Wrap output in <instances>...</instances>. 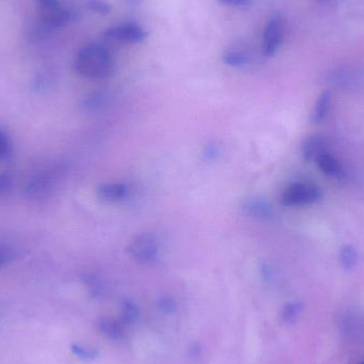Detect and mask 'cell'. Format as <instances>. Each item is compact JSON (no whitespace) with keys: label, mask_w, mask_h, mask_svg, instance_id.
<instances>
[{"label":"cell","mask_w":364,"mask_h":364,"mask_svg":"<svg viewBox=\"0 0 364 364\" xmlns=\"http://www.w3.org/2000/svg\"><path fill=\"white\" fill-rule=\"evenodd\" d=\"M75 68L78 74L85 78H108L113 71L112 56L104 46L91 44L78 52Z\"/></svg>","instance_id":"6da1fadb"},{"label":"cell","mask_w":364,"mask_h":364,"mask_svg":"<svg viewBox=\"0 0 364 364\" xmlns=\"http://www.w3.org/2000/svg\"><path fill=\"white\" fill-rule=\"evenodd\" d=\"M63 175L59 165L43 167L31 176L24 187V198L29 200H42L49 198Z\"/></svg>","instance_id":"7a4b0ae2"},{"label":"cell","mask_w":364,"mask_h":364,"mask_svg":"<svg viewBox=\"0 0 364 364\" xmlns=\"http://www.w3.org/2000/svg\"><path fill=\"white\" fill-rule=\"evenodd\" d=\"M128 253L140 265H150L156 262L160 254L159 238L150 232L138 234L129 243Z\"/></svg>","instance_id":"3957f363"},{"label":"cell","mask_w":364,"mask_h":364,"mask_svg":"<svg viewBox=\"0 0 364 364\" xmlns=\"http://www.w3.org/2000/svg\"><path fill=\"white\" fill-rule=\"evenodd\" d=\"M322 198V191L310 182H296L289 186L281 195V204L286 207L306 206Z\"/></svg>","instance_id":"277c9868"},{"label":"cell","mask_w":364,"mask_h":364,"mask_svg":"<svg viewBox=\"0 0 364 364\" xmlns=\"http://www.w3.org/2000/svg\"><path fill=\"white\" fill-rule=\"evenodd\" d=\"M284 37V18L280 16H274L267 23L265 32H263V54L267 56H273L281 47Z\"/></svg>","instance_id":"5b68a950"},{"label":"cell","mask_w":364,"mask_h":364,"mask_svg":"<svg viewBox=\"0 0 364 364\" xmlns=\"http://www.w3.org/2000/svg\"><path fill=\"white\" fill-rule=\"evenodd\" d=\"M108 39L124 43H141L147 37V32L135 23H124L111 27L104 32Z\"/></svg>","instance_id":"8992f818"},{"label":"cell","mask_w":364,"mask_h":364,"mask_svg":"<svg viewBox=\"0 0 364 364\" xmlns=\"http://www.w3.org/2000/svg\"><path fill=\"white\" fill-rule=\"evenodd\" d=\"M129 189L125 183L108 182L102 183L97 188V196L100 200L106 202H119L127 198Z\"/></svg>","instance_id":"52a82bcc"},{"label":"cell","mask_w":364,"mask_h":364,"mask_svg":"<svg viewBox=\"0 0 364 364\" xmlns=\"http://www.w3.org/2000/svg\"><path fill=\"white\" fill-rule=\"evenodd\" d=\"M317 166L328 177L336 178L338 180H343L346 177V171H345L343 165L339 162L336 157L332 156L330 152H324L320 154L315 159Z\"/></svg>","instance_id":"ba28073f"},{"label":"cell","mask_w":364,"mask_h":364,"mask_svg":"<svg viewBox=\"0 0 364 364\" xmlns=\"http://www.w3.org/2000/svg\"><path fill=\"white\" fill-rule=\"evenodd\" d=\"M329 144L320 135H311L301 144V154L306 161H315L320 154L328 152Z\"/></svg>","instance_id":"9c48e42d"},{"label":"cell","mask_w":364,"mask_h":364,"mask_svg":"<svg viewBox=\"0 0 364 364\" xmlns=\"http://www.w3.org/2000/svg\"><path fill=\"white\" fill-rule=\"evenodd\" d=\"M98 329L107 338L112 341H119L124 338L125 325L121 321L104 317L98 321Z\"/></svg>","instance_id":"30bf717a"},{"label":"cell","mask_w":364,"mask_h":364,"mask_svg":"<svg viewBox=\"0 0 364 364\" xmlns=\"http://www.w3.org/2000/svg\"><path fill=\"white\" fill-rule=\"evenodd\" d=\"M244 209L248 215L259 219H269L273 215L271 205L261 198H252L248 200Z\"/></svg>","instance_id":"8fae6325"},{"label":"cell","mask_w":364,"mask_h":364,"mask_svg":"<svg viewBox=\"0 0 364 364\" xmlns=\"http://www.w3.org/2000/svg\"><path fill=\"white\" fill-rule=\"evenodd\" d=\"M330 104H332V95L328 91L323 92L317 98V104L313 109V116H311L313 123L321 124L322 121H325L329 112Z\"/></svg>","instance_id":"7c38bea8"},{"label":"cell","mask_w":364,"mask_h":364,"mask_svg":"<svg viewBox=\"0 0 364 364\" xmlns=\"http://www.w3.org/2000/svg\"><path fill=\"white\" fill-rule=\"evenodd\" d=\"M224 63L231 68H242L250 63V56L245 49L233 48L228 50L223 56Z\"/></svg>","instance_id":"4fadbf2b"},{"label":"cell","mask_w":364,"mask_h":364,"mask_svg":"<svg viewBox=\"0 0 364 364\" xmlns=\"http://www.w3.org/2000/svg\"><path fill=\"white\" fill-rule=\"evenodd\" d=\"M140 317V309L135 301L131 299H125L121 303V320L119 321L123 323V325L131 326L137 323Z\"/></svg>","instance_id":"5bb4252c"},{"label":"cell","mask_w":364,"mask_h":364,"mask_svg":"<svg viewBox=\"0 0 364 364\" xmlns=\"http://www.w3.org/2000/svg\"><path fill=\"white\" fill-rule=\"evenodd\" d=\"M81 278H83V284L87 286L90 293H91L93 296H102V295L104 294V290H106V286H104V282L102 281V278H100L97 274L87 272V273L81 276Z\"/></svg>","instance_id":"9a60e30c"},{"label":"cell","mask_w":364,"mask_h":364,"mask_svg":"<svg viewBox=\"0 0 364 364\" xmlns=\"http://www.w3.org/2000/svg\"><path fill=\"white\" fill-rule=\"evenodd\" d=\"M303 310V305L301 301H290L286 303L281 311L282 321L293 323L298 319Z\"/></svg>","instance_id":"2e32d148"},{"label":"cell","mask_w":364,"mask_h":364,"mask_svg":"<svg viewBox=\"0 0 364 364\" xmlns=\"http://www.w3.org/2000/svg\"><path fill=\"white\" fill-rule=\"evenodd\" d=\"M340 261L342 267L346 271H351L358 262V253L353 246L344 245L340 250Z\"/></svg>","instance_id":"e0dca14e"},{"label":"cell","mask_w":364,"mask_h":364,"mask_svg":"<svg viewBox=\"0 0 364 364\" xmlns=\"http://www.w3.org/2000/svg\"><path fill=\"white\" fill-rule=\"evenodd\" d=\"M71 349L75 356L83 360H94L98 356V351L96 349L89 348L80 344H72Z\"/></svg>","instance_id":"ac0fdd59"},{"label":"cell","mask_w":364,"mask_h":364,"mask_svg":"<svg viewBox=\"0 0 364 364\" xmlns=\"http://www.w3.org/2000/svg\"><path fill=\"white\" fill-rule=\"evenodd\" d=\"M13 178L8 174L0 175V200L7 198L13 191Z\"/></svg>","instance_id":"d6986e66"},{"label":"cell","mask_w":364,"mask_h":364,"mask_svg":"<svg viewBox=\"0 0 364 364\" xmlns=\"http://www.w3.org/2000/svg\"><path fill=\"white\" fill-rule=\"evenodd\" d=\"M87 7L92 11L102 14V16H107L112 10L110 4L107 3L106 0H87Z\"/></svg>","instance_id":"ffe728a7"},{"label":"cell","mask_w":364,"mask_h":364,"mask_svg":"<svg viewBox=\"0 0 364 364\" xmlns=\"http://www.w3.org/2000/svg\"><path fill=\"white\" fill-rule=\"evenodd\" d=\"M157 306H158L159 310L165 315H173L177 310V303L169 297H163V298L159 299Z\"/></svg>","instance_id":"44dd1931"},{"label":"cell","mask_w":364,"mask_h":364,"mask_svg":"<svg viewBox=\"0 0 364 364\" xmlns=\"http://www.w3.org/2000/svg\"><path fill=\"white\" fill-rule=\"evenodd\" d=\"M13 248L11 246L0 243V267H5L10 261L13 260Z\"/></svg>","instance_id":"7402d4cb"},{"label":"cell","mask_w":364,"mask_h":364,"mask_svg":"<svg viewBox=\"0 0 364 364\" xmlns=\"http://www.w3.org/2000/svg\"><path fill=\"white\" fill-rule=\"evenodd\" d=\"M10 152V142L7 135L0 131V160L8 156Z\"/></svg>","instance_id":"603a6c76"},{"label":"cell","mask_w":364,"mask_h":364,"mask_svg":"<svg viewBox=\"0 0 364 364\" xmlns=\"http://www.w3.org/2000/svg\"><path fill=\"white\" fill-rule=\"evenodd\" d=\"M219 1L229 7L244 8L248 7L252 0H219Z\"/></svg>","instance_id":"cb8c5ba5"},{"label":"cell","mask_w":364,"mask_h":364,"mask_svg":"<svg viewBox=\"0 0 364 364\" xmlns=\"http://www.w3.org/2000/svg\"><path fill=\"white\" fill-rule=\"evenodd\" d=\"M37 3L41 10H51L61 7L59 0H37Z\"/></svg>","instance_id":"d4e9b609"},{"label":"cell","mask_w":364,"mask_h":364,"mask_svg":"<svg viewBox=\"0 0 364 364\" xmlns=\"http://www.w3.org/2000/svg\"><path fill=\"white\" fill-rule=\"evenodd\" d=\"M217 154H219V148L215 145H209L208 147L205 148L204 159H206L207 161L214 160L217 158Z\"/></svg>","instance_id":"484cf974"},{"label":"cell","mask_w":364,"mask_h":364,"mask_svg":"<svg viewBox=\"0 0 364 364\" xmlns=\"http://www.w3.org/2000/svg\"><path fill=\"white\" fill-rule=\"evenodd\" d=\"M320 3L323 4V5H328V4L332 3L334 0H317Z\"/></svg>","instance_id":"4316f807"},{"label":"cell","mask_w":364,"mask_h":364,"mask_svg":"<svg viewBox=\"0 0 364 364\" xmlns=\"http://www.w3.org/2000/svg\"><path fill=\"white\" fill-rule=\"evenodd\" d=\"M360 364H364V362H362V363H360Z\"/></svg>","instance_id":"83f0119b"}]
</instances>
